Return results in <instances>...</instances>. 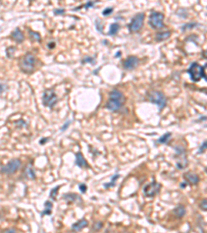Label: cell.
Listing matches in <instances>:
<instances>
[{
    "mask_svg": "<svg viewBox=\"0 0 207 233\" xmlns=\"http://www.w3.org/2000/svg\"><path fill=\"white\" fill-rule=\"evenodd\" d=\"M124 103H125V97L123 93L117 89H113L109 94V99L107 102L106 108L113 112H117L122 108Z\"/></svg>",
    "mask_w": 207,
    "mask_h": 233,
    "instance_id": "6da1fadb",
    "label": "cell"
},
{
    "mask_svg": "<svg viewBox=\"0 0 207 233\" xmlns=\"http://www.w3.org/2000/svg\"><path fill=\"white\" fill-rule=\"evenodd\" d=\"M20 68L26 74H31L35 70L36 65V57L31 53H27L20 60Z\"/></svg>",
    "mask_w": 207,
    "mask_h": 233,
    "instance_id": "7a4b0ae2",
    "label": "cell"
},
{
    "mask_svg": "<svg viewBox=\"0 0 207 233\" xmlns=\"http://www.w3.org/2000/svg\"><path fill=\"white\" fill-rule=\"evenodd\" d=\"M148 99L151 103H154L159 106V111L163 110L166 107V105H167V97H166V95L164 94L163 92H161V91H157V90L150 91V92L148 93Z\"/></svg>",
    "mask_w": 207,
    "mask_h": 233,
    "instance_id": "3957f363",
    "label": "cell"
},
{
    "mask_svg": "<svg viewBox=\"0 0 207 233\" xmlns=\"http://www.w3.org/2000/svg\"><path fill=\"white\" fill-rule=\"evenodd\" d=\"M164 15L159 11H152L149 16V20L148 24L150 25L151 28L153 29H161L163 28L165 25H164Z\"/></svg>",
    "mask_w": 207,
    "mask_h": 233,
    "instance_id": "277c9868",
    "label": "cell"
},
{
    "mask_svg": "<svg viewBox=\"0 0 207 233\" xmlns=\"http://www.w3.org/2000/svg\"><path fill=\"white\" fill-rule=\"evenodd\" d=\"M188 74L190 75L192 81L199 82L203 77V66L200 65L198 62H193L188 70Z\"/></svg>",
    "mask_w": 207,
    "mask_h": 233,
    "instance_id": "5b68a950",
    "label": "cell"
},
{
    "mask_svg": "<svg viewBox=\"0 0 207 233\" xmlns=\"http://www.w3.org/2000/svg\"><path fill=\"white\" fill-rule=\"evenodd\" d=\"M144 18H145V15L143 13H137L135 17L133 18V20L131 21L129 25V29L132 33H136L139 32L140 30L143 27V23H144Z\"/></svg>",
    "mask_w": 207,
    "mask_h": 233,
    "instance_id": "8992f818",
    "label": "cell"
},
{
    "mask_svg": "<svg viewBox=\"0 0 207 233\" xmlns=\"http://www.w3.org/2000/svg\"><path fill=\"white\" fill-rule=\"evenodd\" d=\"M21 165H22L21 160H19V158H14V160L9 161L6 165H4L1 168V172H2L3 174L11 175V174L16 173V172L21 168Z\"/></svg>",
    "mask_w": 207,
    "mask_h": 233,
    "instance_id": "52a82bcc",
    "label": "cell"
},
{
    "mask_svg": "<svg viewBox=\"0 0 207 233\" xmlns=\"http://www.w3.org/2000/svg\"><path fill=\"white\" fill-rule=\"evenodd\" d=\"M57 102H58V99H57V95L54 92V90L48 89V90L45 91L44 94H43V103L46 107L53 108L56 105Z\"/></svg>",
    "mask_w": 207,
    "mask_h": 233,
    "instance_id": "ba28073f",
    "label": "cell"
},
{
    "mask_svg": "<svg viewBox=\"0 0 207 233\" xmlns=\"http://www.w3.org/2000/svg\"><path fill=\"white\" fill-rule=\"evenodd\" d=\"M159 189H161V185L155 183V181H152L151 183H149L144 188V194L146 197H153L159 193Z\"/></svg>",
    "mask_w": 207,
    "mask_h": 233,
    "instance_id": "9c48e42d",
    "label": "cell"
},
{
    "mask_svg": "<svg viewBox=\"0 0 207 233\" xmlns=\"http://www.w3.org/2000/svg\"><path fill=\"white\" fill-rule=\"evenodd\" d=\"M139 65V58L136 56H129L123 61V67L125 70H132Z\"/></svg>",
    "mask_w": 207,
    "mask_h": 233,
    "instance_id": "30bf717a",
    "label": "cell"
},
{
    "mask_svg": "<svg viewBox=\"0 0 207 233\" xmlns=\"http://www.w3.org/2000/svg\"><path fill=\"white\" fill-rule=\"evenodd\" d=\"M183 177H184V179L188 181L191 185H198L199 181H200V178H199V176L197 175V174L193 173V172H186V173L183 175Z\"/></svg>",
    "mask_w": 207,
    "mask_h": 233,
    "instance_id": "8fae6325",
    "label": "cell"
},
{
    "mask_svg": "<svg viewBox=\"0 0 207 233\" xmlns=\"http://www.w3.org/2000/svg\"><path fill=\"white\" fill-rule=\"evenodd\" d=\"M11 36L16 43H18V44H21V43H23L25 40L24 34H23V32L20 30L19 28H16L15 31H13V33H11Z\"/></svg>",
    "mask_w": 207,
    "mask_h": 233,
    "instance_id": "7c38bea8",
    "label": "cell"
},
{
    "mask_svg": "<svg viewBox=\"0 0 207 233\" xmlns=\"http://www.w3.org/2000/svg\"><path fill=\"white\" fill-rule=\"evenodd\" d=\"M76 164L81 168H87L88 167V163L86 162V160L84 158L83 154L81 152H78L76 154Z\"/></svg>",
    "mask_w": 207,
    "mask_h": 233,
    "instance_id": "4fadbf2b",
    "label": "cell"
},
{
    "mask_svg": "<svg viewBox=\"0 0 207 233\" xmlns=\"http://www.w3.org/2000/svg\"><path fill=\"white\" fill-rule=\"evenodd\" d=\"M87 225H88L87 220H85V219H82V220H80L79 222L75 223V224L72 226V229L74 231H80V230H82V229L85 228Z\"/></svg>",
    "mask_w": 207,
    "mask_h": 233,
    "instance_id": "5bb4252c",
    "label": "cell"
},
{
    "mask_svg": "<svg viewBox=\"0 0 207 233\" xmlns=\"http://www.w3.org/2000/svg\"><path fill=\"white\" fill-rule=\"evenodd\" d=\"M171 36V31H161V32H157L155 35V40L156 42H163V40H168Z\"/></svg>",
    "mask_w": 207,
    "mask_h": 233,
    "instance_id": "9a60e30c",
    "label": "cell"
},
{
    "mask_svg": "<svg viewBox=\"0 0 207 233\" xmlns=\"http://www.w3.org/2000/svg\"><path fill=\"white\" fill-rule=\"evenodd\" d=\"M173 212H174V215L177 217V218H183V217L185 216L186 210H185V207L183 206V205H178L177 207H175V209L173 210Z\"/></svg>",
    "mask_w": 207,
    "mask_h": 233,
    "instance_id": "2e32d148",
    "label": "cell"
},
{
    "mask_svg": "<svg viewBox=\"0 0 207 233\" xmlns=\"http://www.w3.org/2000/svg\"><path fill=\"white\" fill-rule=\"evenodd\" d=\"M24 174L27 178H29V179H34L35 178V172H34V170H33V168L31 165H28L26 168H25Z\"/></svg>",
    "mask_w": 207,
    "mask_h": 233,
    "instance_id": "e0dca14e",
    "label": "cell"
},
{
    "mask_svg": "<svg viewBox=\"0 0 207 233\" xmlns=\"http://www.w3.org/2000/svg\"><path fill=\"white\" fill-rule=\"evenodd\" d=\"M29 36H30V40L32 42H41V36L38 32L36 31H32V30H29Z\"/></svg>",
    "mask_w": 207,
    "mask_h": 233,
    "instance_id": "ac0fdd59",
    "label": "cell"
},
{
    "mask_svg": "<svg viewBox=\"0 0 207 233\" xmlns=\"http://www.w3.org/2000/svg\"><path fill=\"white\" fill-rule=\"evenodd\" d=\"M118 30H119V25H118L117 23H114V24H112L111 27H110L109 34L110 35H115L116 33L118 32Z\"/></svg>",
    "mask_w": 207,
    "mask_h": 233,
    "instance_id": "d6986e66",
    "label": "cell"
},
{
    "mask_svg": "<svg viewBox=\"0 0 207 233\" xmlns=\"http://www.w3.org/2000/svg\"><path fill=\"white\" fill-rule=\"evenodd\" d=\"M186 165H188V160L184 158H181L180 161L177 163V167H178L179 169H183V168H185V166Z\"/></svg>",
    "mask_w": 207,
    "mask_h": 233,
    "instance_id": "ffe728a7",
    "label": "cell"
},
{
    "mask_svg": "<svg viewBox=\"0 0 207 233\" xmlns=\"http://www.w3.org/2000/svg\"><path fill=\"white\" fill-rule=\"evenodd\" d=\"M197 26H198V23H188V24H184L182 26V30L185 31L188 30V29H193Z\"/></svg>",
    "mask_w": 207,
    "mask_h": 233,
    "instance_id": "44dd1931",
    "label": "cell"
},
{
    "mask_svg": "<svg viewBox=\"0 0 207 233\" xmlns=\"http://www.w3.org/2000/svg\"><path fill=\"white\" fill-rule=\"evenodd\" d=\"M170 138H171V133H167V134H165L164 136H161V138L159 139V143H167V141H168Z\"/></svg>",
    "mask_w": 207,
    "mask_h": 233,
    "instance_id": "7402d4cb",
    "label": "cell"
},
{
    "mask_svg": "<svg viewBox=\"0 0 207 233\" xmlns=\"http://www.w3.org/2000/svg\"><path fill=\"white\" fill-rule=\"evenodd\" d=\"M15 51H16V48L15 47H9V48H7L6 50V56L9 58H11L14 56V54H15Z\"/></svg>",
    "mask_w": 207,
    "mask_h": 233,
    "instance_id": "603a6c76",
    "label": "cell"
},
{
    "mask_svg": "<svg viewBox=\"0 0 207 233\" xmlns=\"http://www.w3.org/2000/svg\"><path fill=\"white\" fill-rule=\"evenodd\" d=\"M200 208L202 210H206L207 211V199H204L200 202Z\"/></svg>",
    "mask_w": 207,
    "mask_h": 233,
    "instance_id": "cb8c5ba5",
    "label": "cell"
},
{
    "mask_svg": "<svg viewBox=\"0 0 207 233\" xmlns=\"http://www.w3.org/2000/svg\"><path fill=\"white\" fill-rule=\"evenodd\" d=\"M206 149H207V140L204 141V143H203L202 145H201L200 150H199V153H202V152H204Z\"/></svg>",
    "mask_w": 207,
    "mask_h": 233,
    "instance_id": "d4e9b609",
    "label": "cell"
},
{
    "mask_svg": "<svg viewBox=\"0 0 207 233\" xmlns=\"http://www.w3.org/2000/svg\"><path fill=\"white\" fill-rule=\"evenodd\" d=\"M59 188H60V187H59V185H58V187H56V188H55V189H53V190H52V192H51V194H50V196H51V197H52V198H53V197H54V198H55V197H56L57 191H58V190H59Z\"/></svg>",
    "mask_w": 207,
    "mask_h": 233,
    "instance_id": "484cf974",
    "label": "cell"
},
{
    "mask_svg": "<svg viewBox=\"0 0 207 233\" xmlns=\"http://www.w3.org/2000/svg\"><path fill=\"white\" fill-rule=\"evenodd\" d=\"M203 78L207 81V63L203 66Z\"/></svg>",
    "mask_w": 207,
    "mask_h": 233,
    "instance_id": "4316f807",
    "label": "cell"
},
{
    "mask_svg": "<svg viewBox=\"0 0 207 233\" xmlns=\"http://www.w3.org/2000/svg\"><path fill=\"white\" fill-rule=\"evenodd\" d=\"M112 11H113V9H112V7H108L107 9H105V11H102V15H104V16H108V15H110V13H111Z\"/></svg>",
    "mask_w": 207,
    "mask_h": 233,
    "instance_id": "83f0119b",
    "label": "cell"
},
{
    "mask_svg": "<svg viewBox=\"0 0 207 233\" xmlns=\"http://www.w3.org/2000/svg\"><path fill=\"white\" fill-rule=\"evenodd\" d=\"M7 88L6 85H4V84H1L0 83V93H2L3 91H5V89Z\"/></svg>",
    "mask_w": 207,
    "mask_h": 233,
    "instance_id": "f1b7e54d",
    "label": "cell"
},
{
    "mask_svg": "<svg viewBox=\"0 0 207 233\" xmlns=\"http://www.w3.org/2000/svg\"><path fill=\"white\" fill-rule=\"evenodd\" d=\"M70 120H68V121H66V122L64 123V125H63V126H62V128H61V131H65L66 129L68 128V125H70Z\"/></svg>",
    "mask_w": 207,
    "mask_h": 233,
    "instance_id": "f546056e",
    "label": "cell"
},
{
    "mask_svg": "<svg viewBox=\"0 0 207 233\" xmlns=\"http://www.w3.org/2000/svg\"><path fill=\"white\" fill-rule=\"evenodd\" d=\"M79 188H80V190L82 191V193H85L86 190H87V189H86V185H79Z\"/></svg>",
    "mask_w": 207,
    "mask_h": 233,
    "instance_id": "4dcf8cb0",
    "label": "cell"
},
{
    "mask_svg": "<svg viewBox=\"0 0 207 233\" xmlns=\"http://www.w3.org/2000/svg\"><path fill=\"white\" fill-rule=\"evenodd\" d=\"M64 13V9H55L54 11V13H56V15H58V13Z\"/></svg>",
    "mask_w": 207,
    "mask_h": 233,
    "instance_id": "1f68e13d",
    "label": "cell"
},
{
    "mask_svg": "<svg viewBox=\"0 0 207 233\" xmlns=\"http://www.w3.org/2000/svg\"><path fill=\"white\" fill-rule=\"evenodd\" d=\"M202 56H203V57H204V58H206V59H207V50L203 51V52H202Z\"/></svg>",
    "mask_w": 207,
    "mask_h": 233,
    "instance_id": "d6a6232c",
    "label": "cell"
},
{
    "mask_svg": "<svg viewBox=\"0 0 207 233\" xmlns=\"http://www.w3.org/2000/svg\"><path fill=\"white\" fill-rule=\"evenodd\" d=\"M92 5H93V2H88L87 4L85 5V7L86 9H88V7H90V6H92Z\"/></svg>",
    "mask_w": 207,
    "mask_h": 233,
    "instance_id": "836d02e7",
    "label": "cell"
},
{
    "mask_svg": "<svg viewBox=\"0 0 207 233\" xmlns=\"http://www.w3.org/2000/svg\"><path fill=\"white\" fill-rule=\"evenodd\" d=\"M49 140V138H46V139H41V144H44L45 142H47V141Z\"/></svg>",
    "mask_w": 207,
    "mask_h": 233,
    "instance_id": "e575fe53",
    "label": "cell"
},
{
    "mask_svg": "<svg viewBox=\"0 0 207 233\" xmlns=\"http://www.w3.org/2000/svg\"><path fill=\"white\" fill-rule=\"evenodd\" d=\"M5 232H15L16 229H6V230H4Z\"/></svg>",
    "mask_w": 207,
    "mask_h": 233,
    "instance_id": "d590c367",
    "label": "cell"
},
{
    "mask_svg": "<svg viewBox=\"0 0 207 233\" xmlns=\"http://www.w3.org/2000/svg\"><path fill=\"white\" fill-rule=\"evenodd\" d=\"M206 172H207V167H206Z\"/></svg>",
    "mask_w": 207,
    "mask_h": 233,
    "instance_id": "8d00e7d4",
    "label": "cell"
}]
</instances>
